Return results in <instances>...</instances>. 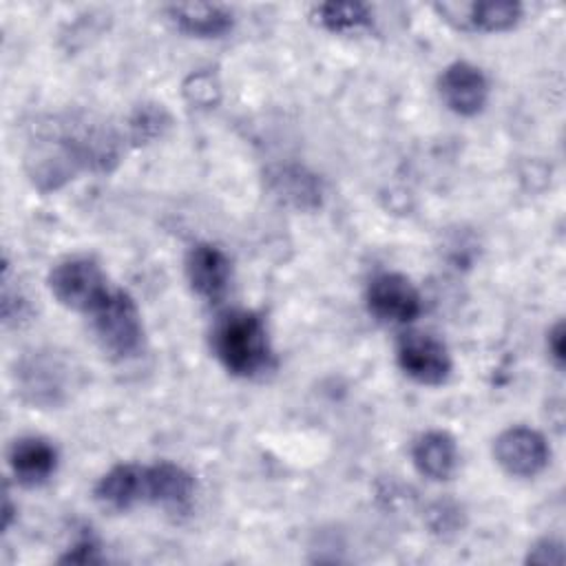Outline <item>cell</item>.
<instances>
[{"label": "cell", "mask_w": 566, "mask_h": 566, "mask_svg": "<svg viewBox=\"0 0 566 566\" xmlns=\"http://www.w3.org/2000/svg\"><path fill=\"white\" fill-rule=\"evenodd\" d=\"M497 464L515 478H533L548 464L551 449L544 436L531 427H511L495 438Z\"/></svg>", "instance_id": "52a82bcc"}, {"label": "cell", "mask_w": 566, "mask_h": 566, "mask_svg": "<svg viewBox=\"0 0 566 566\" xmlns=\"http://www.w3.org/2000/svg\"><path fill=\"white\" fill-rule=\"evenodd\" d=\"M314 15L332 33H352L371 24V11L363 2H323L314 7Z\"/></svg>", "instance_id": "e0dca14e"}, {"label": "cell", "mask_w": 566, "mask_h": 566, "mask_svg": "<svg viewBox=\"0 0 566 566\" xmlns=\"http://www.w3.org/2000/svg\"><path fill=\"white\" fill-rule=\"evenodd\" d=\"M210 345L232 376L252 378L272 367L268 332L254 312L230 310L221 314L212 327Z\"/></svg>", "instance_id": "7a4b0ae2"}, {"label": "cell", "mask_w": 566, "mask_h": 566, "mask_svg": "<svg viewBox=\"0 0 566 566\" xmlns=\"http://www.w3.org/2000/svg\"><path fill=\"white\" fill-rule=\"evenodd\" d=\"M440 13L447 15L460 29L475 31H506L522 18L520 2H471V4H438Z\"/></svg>", "instance_id": "8fae6325"}, {"label": "cell", "mask_w": 566, "mask_h": 566, "mask_svg": "<svg viewBox=\"0 0 566 566\" xmlns=\"http://www.w3.org/2000/svg\"><path fill=\"white\" fill-rule=\"evenodd\" d=\"M142 473L144 467L139 464H117L111 471H106L97 486H95V500L111 509V511H126L142 500Z\"/></svg>", "instance_id": "9a60e30c"}, {"label": "cell", "mask_w": 566, "mask_h": 566, "mask_svg": "<svg viewBox=\"0 0 566 566\" xmlns=\"http://www.w3.org/2000/svg\"><path fill=\"white\" fill-rule=\"evenodd\" d=\"M117 135L91 115L53 119L27 157L29 175L42 190L57 188L77 168L111 170L117 164Z\"/></svg>", "instance_id": "6da1fadb"}, {"label": "cell", "mask_w": 566, "mask_h": 566, "mask_svg": "<svg viewBox=\"0 0 566 566\" xmlns=\"http://www.w3.org/2000/svg\"><path fill=\"white\" fill-rule=\"evenodd\" d=\"M367 307L382 323H411L420 310L422 301L416 285L398 272H382L371 279L367 287Z\"/></svg>", "instance_id": "8992f818"}, {"label": "cell", "mask_w": 566, "mask_h": 566, "mask_svg": "<svg viewBox=\"0 0 566 566\" xmlns=\"http://www.w3.org/2000/svg\"><path fill=\"white\" fill-rule=\"evenodd\" d=\"M526 562H533V564H562V562H564L562 544L546 537V539L537 542V544L528 551Z\"/></svg>", "instance_id": "d6986e66"}, {"label": "cell", "mask_w": 566, "mask_h": 566, "mask_svg": "<svg viewBox=\"0 0 566 566\" xmlns=\"http://www.w3.org/2000/svg\"><path fill=\"white\" fill-rule=\"evenodd\" d=\"M166 124H168V117H166L164 108L142 106V108H137V113L130 119V135L137 144H142V142H148V139L161 135Z\"/></svg>", "instance_id": "ac0fdd59"}, {"label": "cell", "mask_w": 566, "mask_h": 566, "mask_svg": "<svg viewBox=\"0 0 566 566\" xmlns=\"http://www.w3.org/2000/svg\"><path fill=\"white\" fill-rule=\"evenodd\" d=\"M438 91L442 102L458 115L471 117L478 115L489 99V82L486 75L469 64V62H453L449 64L438 82Z\"/></svg>", "instance_id": "ba28073f"}, {"label": "cell", "mask_w": 566, "mask_h": 566, "mask_svg": "<svg viewBox=\"0 0 566 566\" xmlns=\"http://www.w3.org/2000/svg\"><path fill=\"white\" fill-rule=\"evenodd\" d=\"M186 276L192 292L206 301H217L230 283V261L212 243H197L186 256Z\"/></svg>", "instance_id": "30bf717a"}, {"label": "cell", "mask_w": 566, "mask_h": 566, "mask_svg": "<svg viewBox=\"0 0 566 566\" xmlns=\"http://www.w3.org/2000/svg\"><path fill=\"white\" fill-rule=\"evenodd\" d=\"M272 192L294 208H316L321 203V181L298 166H276L268 172Z\"/></svg>", "instance_id": "2e32d148"}, {"label": "cell", "mask_w": 566, "mask_h": 566, "mask_svg": "<svg viewBox=\"0 0 566 566\" xmlns=\"http://www.w3.org/2000/svg\"><path fill=\"white\" fill-rule=\"evenodd\" d=\"M195 495V478L175 462H157L144 467L142 500L166 509L181 511Z\"/></svg>", "instance_id": "9c48e42d"}, {"label": "cell", "mask_w": 566, "mask_h": 566, "mask_svg": "<svg viewBox=\"0 0 566 566\" xmlns=\"http://www.w3.org/2000/svg\"><path fill=\"white\" fill-rule=\"evenodd\" d=\"M400 369L420 385H442L451 374V356L447 345L424 332H407L396 345Z\"/></svg>", "instance_id": "5b68a950"}, {"label": "cell", "mask_w": 566, "mask_h": 566, "mask_svg": "<svg viewBox=\"0 0 566 566\" xmlns=\"http://www.w3.org/2000/svg\"><path fill=\"white\" fill-rule=\"evenodd\" d=\"M9 467L20 484L38 486L53 475L57 467V451L49 440L27 436L11 444Z\"/></svg>", "instance_id": "7c38bea8"}, {"label": "cell", "mask_w": 566, "mask_h": 566, "mask_svg": "<svg viewBox=\"0 0 566 566\" xmlns=\"http://www.w3.org/2000/svg\"><path fill=\"white\" fill-rule=\"evenodd\" d=\"M91 323L104 352L115 358H130L142 349L144 323L137 303L126 290L108 287L93 305Z\"/></svg>", "instance_id": "3957f363"}, {"label": "cell", "mask_w": 566, "mask_h": 566, "mask_svg": "<svg viewBox=\"0 0 566 566\" xmlns=\"http://www.w3.org/2000/svg\"><path fill=\"white\" fill-rule=\"evenodd\" d=\"M172 24L195 38H219L232 29V11L223 4H206V2H184L166 7Z\"/></svg>", "instance_id": "4fadbf2b"}, {"label": "cell", "mask_w": 566, "mask_h": 566, "mask_svg": "<svg viewBox=\"0 0 566 566\" xmlns=\"http://www.w3.org/2000/svg\"><path fill=\"white\" fill-rule=\"evenodd\" d=\"M411 460L420 475L449 480L458 467V447L447 431H427L411 447Z\"/></svg>", "instance_id": "5bb4252c"}, {"label": "cell", "mask_w": 566, "mask_h": 566, "mask_svg": "<svg viewBox=\"0 0 566 566\" xmlns=\"http://www.w3.org/2000/svg\"><path fill=\"white\" fill-rule=\"evenodd\" d=\"M546 345H548L551 360L555 363L557 369H562L564 367V358H566V332H564V323L562 321H557L553 325V329L548 332Z\"/></svg>", "instance_id": "44dd1931"}, {"label": "cell", "mask_w": 566, "mask_h": 566, "mask_svg": "<svg viewBox=\"0 0 566 566\" xmlns=\"http://www.w3.org/2000/svg\"><path fill=\"white\" fill-rule=\"evenodd\" d=\"M60 562H73V564H97L102 562L99 548L91 537H82Z\"/></svg>", "instance_id": "ffe728a7"}, {"label": "cell", "mask_w": 566, "mask_h": 566, "mask_svg": "<svg viewBox=\"0 0 566 566\" xmlns=\"http://www.w3.org/2000/svg\"><path fill=\"white\" fill-rule=\"evenodd\" d=\"M46 283L60 305L84 314H88L111 287L99 265L86 256H75L57 263L49 272Z\"/></svg>", "instance_id": "277c9868"}]
</instances>
